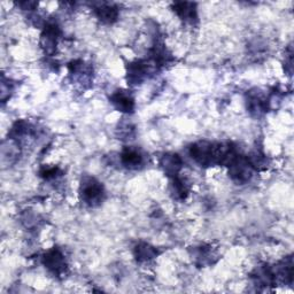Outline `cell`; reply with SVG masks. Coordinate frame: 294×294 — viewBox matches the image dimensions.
Masks as SVG:
<instances>
[{
	"instance_id": "obj_1",
	"label": "cell",
	"mask_w": 294,
	"mask_h": 294,
	"mask_svg": "<svg viewBox=\"0 0 294 294\" xmlns=\"http://www.w3.org/2000/svg\"><path fill=\"white\" fill-rule=\"evenodd\" d=\"M80 194H82L83 200L89 203V205H97V203H100L102 200V185L94 178H84L82 185H80Z\"/></svg>"
},
{
	"instance_id": "obj_2",
	"label": "cell",
	"mask_w": 294,
	"mask_h": 294,
	"mask_svg": "<svg viewBox=\"0 0 294 294\" xmlns=\"http://www.w3.org/2000/svg\"><path fill=\"white\" fill-rule=\"evenodd\" d=\"M44 263L46 267L50 270H52L54 274L62 272L66 267L65 258H64L62 253H61L59 249H55V248L50 250V252L45 255Z\"/></svg>"
},
{
	"instance_id": "obj_3",
	"label": "cell",
	"mask_w": 294,
	"mask_h": 294,
	"mask_svg": "<svg viewBox=\"0 0 294 294\" xmlns=\"http://www.w3.org/2000/svg\"><path fill=\"white\" fill-rule=\"evenodd\" d=\"M111 100L114 103V106H115L117 110L121 112L129 113V112H132V110H134V107H135L134 99L130 97V94H128L124 91L115 92L112 96Z\"/></svg>"
},
{
	"instance_id": "obj_4",
	"label": "cell",
	"mask_w": 294,
	"mask_h": 294,
	"mask_svg": "<svg viewBox=\"0 0 294 294\" xmlns=\"http://www.w3.org/2000/svg\"><path fill=\"white\" fill-rule=\"evenodd\" d=\"M122 163L128 168H138L139 165L143 164V155L140 154L139 151H137L135 149H130V147H127V149L122 152L121 155Z\"/></svg>"
},
{
	"instance_id": "obj_5",
	"label": "cell",
	"mask_w": 294,
	"mask_h": 294,
	"mask_svg": "<svg viewBox=\"0 0 294 294\" xmlns=\"http://www.w3.org/2000/svg\"><path fill=\"white\" fill-rule=\"evenodd\" d=\"M162 165L165 172L172 175H176L178 170L182 167V161L176 154L164 155V158L162 160Z\"/></svg>"
},
{
	"instance_id": "obj_6",
	"label": "cell",
	"mask_w": 294,
	"mask_h": 294,
	"mask_svg": "<svg viewBox=\"0 0 294 294\" xmlns=\"http://www.w3.org/2000/svg\"><path fill=\"white\" fill-rule=\"evenodd\" d=\"M175 11L181 16L183 20H193L196 17V11L194 5L188 3H181L175 5Z\"/></svg>"
},
{
	"instance_id": "obj_7",
	"label": "cell",
	"mask_w": 294,
	"mask_h": 294,
	"mask_svg": "<svg viewBox=\"0 0 294 294\" xmlns=\"http://www.w3.org/2000/svg\"><path fill=\"white\" fill-rule=\"evenodd\" d=\"M97 14L99 18L105 22H113L117 17L116 8L112 7L111 5H101L100 7L97 8Z\"/></svg>"
},
{
	"instance_id": "obj_8",
	"label": "cell",
	"mask_w": 294,
	"mask_h": 294,
	"mask_svg": "<svg viewBox=\"0 0 294 294\" xmlns=\"http://www.w3.org/2000/svg\"><path fill=\"white\" fill-rule=\"evenodd\" d=\"M136 255H137V259H138L139 261L149 260V259L154 257L155 250L153 249V247H151V246L143 244V245L137 246Z\"/></svg>"
}]
</instances>
